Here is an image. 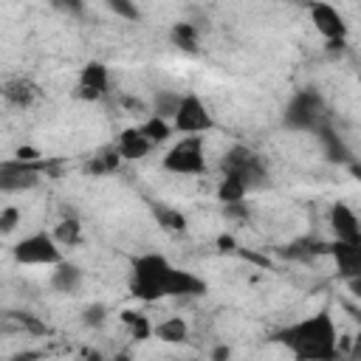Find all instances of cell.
I'll return each instance as SVG.
<instances>
[{"label": "cell", "mask_w": 361, "mask_h": 361, "mask_svg": "<svg viewBox=\"0 0 361 361\" xmlns=\"http://www.w3.org/2000/svg\"><path fill=\"white\" fill-rule=\"evenodd\" d=\"M274 341L282 344L296 361H336L341 353L338 330H336L330 310H319L313 316H305L276 330Z\"/></svg>", "instance_id": "1"}, {"label": "cell", "mask_w": 361, "mask_h": 361, "mask_svg": "<svg viewBox=\"0 0 361 361\" xmlns=\"http://www.w3.org/2000/svg\"><path fill=\"white\" fill-rule=\"evenodd\" d=\"M347 290H350L355 299H361V276H355V279H347Z\"/></svg>", "instance_id": "34"}, {"label": "cell", "mask_w": 361, "mask_h": 361, "mask_svg": "<svg viewBox=\"0 0 361 361\" xmlns=\"http://www.w3.org/2000/svg\"><path fill=\"white\" fill-rule=\"evenodd\" d=\"M172 127L183 135H203L214 130V118L197 93H183V102H180L178 116L172 118Z\"/></svg>", "instance_id": "7"}, {"label": "cell", "mask_w": 361, "mask_h": 361, "mask_svg": "<svg viewBox=\"0 0 361 361\" xmlns=\"http://www.w3.org/2000/svg\"><path fill=\"white\" fill-rule=\"evenodd\" d=\"M56 6H59L62 11H76V14L82 11V6H79V3H56Z\"/></svg>", "instance_id": "36"}, {"label": "cell", "mask_w": 361, "mask_h": 361, "mask_svg": "<svg viewBox=\"0 0 361 361\" xmlns=\"http://www.w3.org/2000/svg\"><path fill=\"white\" fill-rule=\"evenodd\" d=\"M186 361H195V358H186Z\"/></svg>", "instance_id": "40"}, {"label": "cell", "mask_w": 361, "mask_h": 361, "mask_svg": "<svg viewBox=\"0 0 361 361\" xmlns=\"http://www.w3.org/2000/svg\"><path fill=\"white\" fill-rule=\"evenodd\" d=\"M116 149H118V155L124 161H138L152 149V141L141 133V127H130V130H124L118 135V147Z\"/></svg>", "instance_id": "14"}, {"label": "cell", "mask_w": 361, "mask_h": 361, "mask_svg": "<svg viewBox=\"0 0 361 361\" xmlns=\"http://www.w3.org/2000/svg\"><path fill=\"white\" fill-rule=\"evenodd\" d=\"M164 169L175 175H203L206 155H203V135H183L166 155Z\"/></svg>", "instance_id": "6"}, {"label": "cell", "mask_w": 361, "mask_h": 361, "mask_svg": "<svg viewBox=\"0 0 361 361\" xmlns=\"http://www.w3.org/2000/svg\"><path fill=\"white\" fill-rule=\"evenodd\" d=\"M228 358H231V347L228 344H217L212 350V361H228Z\"/></svg>", "instance_id": "32"}, {"label": "cell", "mask_w": 361, "mask_h": 361, "mask_svg": "<svg viewBox=\"0 0 361 361\" xmlns=\"http://www.w3.org/2000/svg\"><path fill=\"white\" fill-rule=\"evenodd\" d=\"M121 161L124 158L118 155V149L116 152H102V155L90 158V164L85 166V172H90V175H107V172H116Z\"/></svg>", "instance_id": "25"}, {"label": "cell", "mask_w": 361, "mask_h": 361, "mask_svg": "<svg viewBox=\"0 0 361 361\" xmlns=\"http://www.w3.org/2000/svg\"><path fill=\"white\" fill-rule=\"evenodd\" d=\"M82 279H85V274H82V268L76 265V262H68V259H62L59 265H54V271H51V288L56 290V293H76L79 288H82Z\"/></svg>", "instance_id": "13"}, {"label": "cell", "mask_w": 361, "mask_h": 361, "mask_svg": "<svg viewBox=\"0 0 361 361\" xmlns=\"http://www.w3.org/2000/svg\"><path fill=\"white\" fill-rule=\"evenodd\" d=\"M327 223H330V231H333L336 243H347V245H358L361 243V220L344 200H336L330 206Z\"/></svg>", "instance_id": "9"}, {"label": "cell", "mask_w": 361, "mask_h": 361, "mask_svg": "<svg viewBox=\"0 0 361 361\" xmlns=\"http://www.w3.org/2000/svg\"><path fill=\"white\" fill-rule=\"evenodd\" d=\"M121 322L130 327V336H133L135 341H147V338L155 333V327L149 324V319H147L144 313H135V310H124V313H121Z\"/></svg>", "instance_id": "23"}, {"label": "cell", "mask_w": 361, "mask_h": 361, "mask_svg": "<svg viewBox=\"0 0 361 361\" xmlns=\"http://www.w3.org/2000/svg\"><path fill=\"white\" fill-rule=\"evenodd\" d=\"M3 99L11 104V107H28L34 99H37V85L23 79V76H14V79H6L3 82Z\"/></svg>", "instance_id": "16"}, {"label": "cell", "mask_w": 361, "mask_h": 361, "mask_svg": "<svg viewBox=\"0 0 361 361\" xmlns=\"http://www.w3.org/2000/svg\"><path fill=\"white\" fill-rule=\"evenodd\" d=\"M282 124L288 130H299V133H316L324 124V99L319 90L313 87H302L296 90L285 110H282Z\"/></svg>", "instance_id": "4"}, {"label": "cell", "mask_w": 361, "mask_h": 361, "mask_svg": "<svg viewBox=\"0 0 361 361\" xmlns=\"http://www.w3.org/2000/svg\"><path fill=\"white\" fill-rule=\"evenodd\" d=\"M316 141L322 144V152H324V158L330 161V164H338V166H350L353 161H355V155H353V149L347 147V141L324 121L319 130H316Z\"/></svg>", "instance_id": "12"}, {"label": "cell", "mask_w": 361, "mask_h": 361, "mask_svg": "<svg viewBox=\"0 0 361 361\" xmlns=\"http://www.w3.org/2000/svg\"><path fill=\"white\" fill-rule=\"evenodd\" d=\"M113 361H133V358H130V353H116Z\"/></svg>", "instance_id": "39"}, {"label": "cell", "mask_w": 361, "mask_h": 361, "mask_svg": "<svg viewBox=\"0 0 361 361\" xmlns=\"http://www.w3.org/2000/svg\"><path fill=\"white\" fill-rule=\"evenodd\" d=\"M172 124L166 121V118H158V116H149L144 124H141V133L152 141V144H161V141H166L169 135H172Z\"/></svg>", "instance_id": "24"}, {"label": "cell", "mask_w": 361, "mask_h": 361, "mask_svg": "<svg viewBox=\"0 0 361 361\" xmlns=\"http://www.w3.org/2000/svg\"><path fill=\"white\" fill-rule=\"evenodd\" d=\"M8 316L17 319V324H20L23 330H28V333H37V336L45 333V324H42L37 316H31V313H8Z\"/></svg>", "instance_id": "29"}, {"label": "cell", "mask_w": 361, "mask_h": 361, "mask_svg": "<svg viewBox=\"0 0 361 361\" xmlns=\"http://www.w3.org/2000/svg\"><path fill=\"white\" fill-rule=\"evenodd\" d=\"M107 8H110L113 14H118V17L130 20V23L141 20V8H138L135 3H130V0H110V3H107Z\"/></svg>", "instance_id": "27"}, {"label": "cell", "mask_w": 361, "mask_h": 361, "mask_svg": "<svg viewBox=\"0 0 361 361\" xmlns=\"http://www.w3.org/2000/svg\"><path fill=\"white\" fill-rule=\"evenodd\" d=\"M197 37H200V31H197L195 23H175L172 31H169L172 45H178L186 54H197Z\"/></svg>", "instance_id": "20"}, {"label": "cell", "mask_w": 361, "mask_h": 361, "mask_svg": "<svg viewBox=\"0 0 361 361\" xmlns=\"http://www.w3.org/2000/svg\"><path fill=\"white\" fill-rule=\"evenodd\" d=\"M20 209L17 206H3V212H0V231L3 234H11L17 226H20Z\"/></svg>", "instance_id": "28"}, {"label": "cell", "mask_w": 361, "mask_h": 361, "mask_svg": "<svg viewBox=\"0 0 361 361\" xmlns=\"http://www.w3.org/2000/svg\"><path fill=\"white\" fill-rule=\"evenodd\" d=\"M307 11H310V20H313L316 31L327 42H344L347 39V20H344V14L336 6H330V3H313Z\"/></svg>", "instance_id": "10"}, {"label": "cell", "mask_w": 361, "mask_h": 361, "mask_svg": "<svg viewBox=\"0 0 361 361\" xmlns=\"http://www.w3.org/2000/svg\"><path fill=\"white\" fill-rule=\"evenodd\" d=\"M104 322H107V307H104L102 302H90V305L82 310V324H85V327L99 330V327H104Z\"/></svg>", "instance_id": "26"}, {"label": "cell", "mask_w": 361, "mask_h": 361, "mask_svg": "<svg viewBox=\"0 0 361 361\" xmlns=\"http://www.w3.org/2000/svg\"><path fill=\"white\" fill-rule=\"evenodd\" d=\"M347 172H350V175H353V178H355V180H361V161H358V158H355V161H353V164H350V166H347Z\"/></svg>", "instance_id": "35"}, {"label": "cell", "mask_w": 361, "mask_h": 361, "mask_svg": "<svg viewBox=\"0 0 361 361\" xmlns=\"http://www.w3.org/2000/svg\"><path fill=\"white\" fill-rule=\"evenodd\" d=\"M245 195H248V189H245L237 178L223 175V180L217 183V200H220L223 206H228V203H243V200H245Z\"/></svg>", "instance_id": "21"}, {"label": "cell", "mask_w": 361, "mask_h": 361, "mask_svg": "<svg viewBox=\"0 0 361 361\" xmlns=\"http://www.w3.org/2000/svg\"><path fill=\"white\" fill-rule=\"evenodd\" d=\"M152 214H155V220H158V226L164 228V231H169V234H183L186 231V226H189V220H186V214L180 212V209H172V206H152Z\"/></svg>", "instance_id": "19"}, {"label": "cell", "mask_w": 361, "mask_h": 361, "mask_svg": "<svg viewBox=\"0 0 361 361\" xmlns=\"http://www.w3.org/2000/svg\"><path fill=\"white\" fill-rule=\"evenodd\" d=\"M353 358L355 361H361V336L355 338V344H353Z\"/></svg>", "instance_id": "38"}, {"label": "cell", "mask_w": 361, "mask_h": 361, "mask_svg": "<svg viewBox=\"0 0 361 361\" xmlns=\"http://www.w3.org/2000/svg\"><path fill=\"white\" fill-rule=\"evenodd\" d=\"M11 257L17 265H59L65 259L62 245L54 240V234H45V231H34L23 237L11 248Z\"/></svg>", "instance_id": "5"}, {"label": "cell", "mask_w": 361, "mask_h": 361, "mask_svg": "<svg viewBox=\"0 0 361 361\" xmlns=\"http://www.w3.org/2000/svg\"><path fill=\"white\" fill-rule=\"evenodd\" d=\"M282 257L288 259H299V262H310L319 254H330V243H322L319 237H296L293 243H288L282 251Z\"/></svg>", "instance_id": "15"}, {"label": "cell", "mask_w": 361, "mask_h": 361, "mask_svg": "<svg viewBox=\"0 0 361 361\" xmlns=\"http://www.w3.org/2000/svg\"><path fill=\"white\" fill-rule=\"evenodd\" d=\"M54 240H56L62 248L76 245V243L82 240V226H79V220H76V217H65V220H59L56 228H54Z\"/></svg>", "instance_id": "22"}, {"label": "cell", "mask_w": 361, "mask_h": 361, "mask_svg": "<svg viewBox=\"0 0 361 361\" xmlns=\"http://www.w3.org/2000/svg\"><path fill=\"white\" fill-rule=\"evenodd\" d=\"M107 85H110V73H107V65L99 62V59H90L87 65H82L79 71V99H90L96 102L99 96L107 93Z\"/></svg>", "instance_id": "11"}, {"label": "cell", "mask_w": 361, "mask_h": 361, "mask_svg": "<svg viewBox=\"0 0 361 361\" xmlns=\"http://www.w3.org/2000/svg\"><path fill=\"white\" fill-rule=\"evenodd\" d=\"M42 175V161H20L8 158L0 164V189L3 192H23L39 183Z\"/></svg>", "instance_id": "8"}, {"label": "cell", "mask_w": 361, "mask_h": 361, "mask_svg": "<svg viewBox=\"0 0 361 361\" xmlns=\"http://www.w3.org/2000/svg\"><path fill=\"white\" fill-rule=\"evenodd\" d=\"M85 361H102V353L99 350H87L85 353Z\"/></svg>", "instance_id": "37"}, {"label": "cell", "mask_w": 361, "mask_h": 361, "mask_svg": "<svg viewBox=\"0 0 361 361\" xmlns=\"http://www.w3.org/2000/svg\"><path fill=\"white\" fill-rule=\"evenodd\" d=\"M223 214H226L228 220H248V217H251V209H248V203L243 200V203H228V206H223Z\"/></svg>", "instance_id": "30"}, {"label": "cell", "mask_w": 361, "mask_h": 361, "mask_svg": "<svg viewBox=\"0 0 361 361\" xmlns=\"http://www.w3.org/2000/svg\"><path fill=\"white\" fill-rule=\"evenodd\" d=\"M155 336L158 341H166V344H180L189 338V324L183 316H169L164 319L161 324H155Z\"/></svg>", "instance_id": "17"}, {"label": "cell", "mask_w": 361, "mask_h": 361, "mask_svg": "<svg viewBox=\"0 0 361 361\" xmlns=\"http://www.w3.org/2000/svg\"><path fill=\"white\" fill-rule=\"evenodd\" d=\"M14 158H20V161H39V158H42V155H39V152H37V149H31V147H20V149H17V155H14Z\"/></svg>", "instance_id": "33"}, {"label": "cell", "mask_w": 361, "mask_h": 361, "mask_svg": "<svg viewBox=\"0 0 361 361\" xmlns=\"http://www.w3.org/2000/svg\"><path fill=\"white\" fill-rule=\"evenodd\" d=\"M172 274H175V265L164 254H141L133 259L130 293L141 302L164 299V296H169Z\"/></svg>", "instance_id": "2"}, {"label": "cell", "mask_w": 361, "mask_h": 361, "mask_svg": "<svg viewBox=\"0 0 361 361\" xmlns=\"http://www.w3.org/2000/svg\"><path fill=\"white\" fill-rule=\"evenodd\" d=\"M180 102H183V96L178 90H155V96H152V116L172 121L178 116V110H180Z\"/></svg>", "instance_id": "18"}, {"label": "cell", "mask_w": 361, "mask_h": 361, "mask_svg": "<svg viewBox=\"0 0 361 361\" xmlns=\"http://www.w3.org/2000/svg\"><path fill=\"white\" fill-rule=\"evenodd\" d=\"M220 172L228 175V178H237L248 192L262 189L265 180H268V166H265L262 155L254 152L251 147H243V144H234L231 149L223 152Z\"/></svg>", "instance_id": "3"}, {"label": "cell", "mask_w": 361, "mask_h": 361, "mask_svg": "<svg viewBox=\"0 0 361 361\" xmlns=\"http://www.w3.org/2000/svg\"><path fill=\"white\" fill-rule=\"evenodd\" d=\"M217 248H220V251H237V240H234L231 234H220V237H217Z\"/></svg>", "instance_id": "31"}]
</instances>
